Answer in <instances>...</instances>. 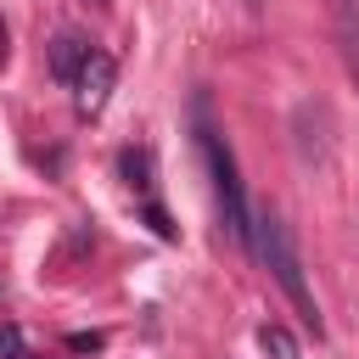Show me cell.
Wrapping results in <instances>:
<instances>
[{"mask_svg":"<svg viewBox=\"0 0 359 359\" xmlns=\"http://www.w3.org/2000/svg\"><path fill=\"white\" fill-rule=\"evenodd\" d=\"M247 247L264 258V269L275 275V286L292 297L297 320H303V325H314V337H320V303H314V292H309V280H303V258H297V247H292L286 224H280L275 213H252V241H247Z\"/></svg>","mask_w":359,"mask_h":359,"instance_id":"1","label":"cell"},{"mask_svg":"<svg viewBox=\"0 0 359 359\" xmlns=\"http://www.w3.org/2000/svg\"><path fill=\"white\" fill-rule=\"evenodd\" d=\"M202 157H208V174H213V196H219V213H224V230L236 241H252V208H247V191L236 180V157L230 146L202 123Z\"/></svg>","mask_w":359,"mask_h":359,"instance_id":"2","label":"cell"},{"mask_svg":"<svg viewBox=\"0 0 359 359\" xmlns=\"http://www.w3.org/2000/svg\"><path fill=\"white\" fill-rule=\"evenodd\" d=\"M112 79H118V62H112L107 50H90V62H84L79 79H73V101H79V112H101L107 95H112Z\"/></svg>","mask_w":359,"mask_h":359,"instance_id":"3","label":"cell"},{"mask_svg":"<svg viewBox=\"0 0 359 359\" xmlns=\"http://www.w3.org/2000/svg\"><path fill=\"white\" fill-rule=\"evenodd\" d=\"M90 50H95V45H84L79 34H62V39L50 45V73H56L62 84H73V79H79V67L90 62Z\"/></svg>","mask_w":359,"mask_h":359,"instance_id":"4","label":"cell"},{"mask_svg":"<svg viewBox=\"0 0 359 359\" xmlns=\"http://www.w3.org/2000/svg\"><path fill=\"white\" fill-rule=\"evenodd\" d=\"M258 348H264L269 359H297V337H292L286 325H258Z\"/></svg>","mask_w":359,"mask_h":359,"instance_id":"5","label":"cell"},{"mask_svg":"<svg viewBox=\"0 0 359 359\" xmlns=\"http://www.w3.org/2000/svg\"><path fill=\"white\" fill-rule=\"evenodd\" d=\"M123 174H129V185L146 191V185H151V180H146V174H151V151H146V146H140V151H123Z\"/></svg>","mask_w":359,"mask_h":359,"instance_id":"6","label":"cell"},{"mask_svg":"<svg viewBox=\"0 0 359 359\" xmlns=\"http://www.w3.org/2000/svg\"><path fill=\"white\" fill-rule=\"evenodd\" d=\"M146 219H151V230H157V236H163V241H174V224H168V213H163V208H157V202H151V208H146Z\"/></svg>","mask_w":359,"mask_h":359,"instance_id":"7","label":"cell"}]
</instances>
